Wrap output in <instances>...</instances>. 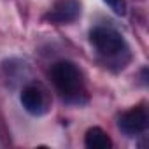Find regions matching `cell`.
Listing matches in <instances>:
<instances>
[{
  "label": "cell",
  "instance_id": "3957f363",
  "mask_svg": "<svg viewBox=\"0 0 149 149\" xmlns=\"http://www.w3.org/2000/svg\"><path fill=\"white\" fill-rule=\"evenodd\" d=\"M19 100L23 109L32 116H42L49 111V97L40 84L28 83L26 86H23Z\"/></svg>",
  "mask_w": 149,
  "mask_h": 149
},
{
  "label": "cell",
  "instance_id": "5b68a950",
  "mask_svg": "<svg viewBox=\"0 0 149 149\" xmlns=\"http://www.w3.org/2000/svg\"><path fill=\"white\" fill-rule=\"evenodd\" d=\"M81 16L79 0H56L54 6L46 13L44 19L53 25H68Z\"/></svg>",
  "mask_w": 149,
  "mask_h": 149
},
{
  "label": "cell",
  "instance_id": "7a4b0ae2",
  "mask_svg": "<svg viewBox=\"0 0 149 149\" xmlns=\"http://www.w3.org/2000/svg\"><path fill=\"white\" fill-rule=\"evenodd\" d=\"M90 40L97 53L105 60V63L118 65L123 68L130 58V49L125 37L112 26L97 25L90 32Z\"/></svg>",
  "mask_w": 149,
  "mask_h": 149
},
{
  "label": "cell",
  "instance_id": "52a82bcc",
  "mask_svg": "<svg viewBox=\"0 0 149 149\" xmlns=\"http://www.w3.org/2000/svg\"><path fill=\"white\" fill-rule=\"evenodd\" d=\"M104 2L112 9V13H116L118 16L126 14V2L125 0H104Z\"/></svg>",
  "mask_w": 149,
  "mask_h": 149
},
{
  "label": "cell",
  "instance_id": "8992f818",
  "mask_svg": "<svg viewBox=\"0 0 149 149\" xmlns=\"http://www.w3.org/2000/svg\"><path fill=\"white\" fill-rule=\"evenodd\" d=\"M84 146L88 149H109L112 147V140L105 130L100 126H93L84 135Z\"/></svg>",
  "mask_w": 149,
  "mask_h": 149
},
{
  "label": "cell",
  "instance_id": "6da1fadb",
  "mask_svg": "<svg viewBox=\"0 0 149 149\" xmlns=\"http://www.w3.org/2000/svg\"><path fill=\"white\" fill-rule=\"evenodd\" d=\"M51 79L56 91L63 100L70 104H83L86 102V86L84 77L79 67L72 61L61 60L51 67Z\"/></svg>",
  "mask_w": 149,
  "mask_h": 149
},
{
  "label": "cell",
  "instance_id": "277c9868",
  "mask_svg": "<svg viewBox=\"0 0 149 149\" xmlns=\"http://www.w3.org/2000/svg\"><path fill=\"white\" fill-rule=\"evenodd\" d=\"M147 123H149V116H147L146 107H142V105L132 107L130 111L123 112L118 119L119 130L128 137H137V135L144 133L147 130Z\"/></svg>",
  "mask_w": 149,
  "mask_h": 149
}]
</instances>
